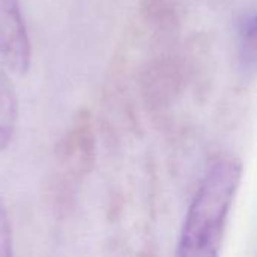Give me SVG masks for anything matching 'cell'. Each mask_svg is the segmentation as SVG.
Masks as SVG:
<instances>
[{"instance_id": "1", "label": "cell", "mask_w": 257, "mask_h": 257, "mask_svg": "<svg viewBox=\"0 0 257 257\" xmlns=\"http://www.w3.org/2000/svg\"><path fill=\"white\" fill-rule=\"evenodd\" d=\"M242 179V164L220 155L205 172L184 220L178 256H218L232 203Z\"/></svg>"}, {"instance_id": "2", "label": "cell", "mask_w": 257, "mask_h": 257, "mask_svg": "<svg viewBox=\"0 0 257 257\" xmlns=\"http://www.w3.org/2000/svg\"><path fill=\"white\" fill-rule=\"evenodd\" d=\"M57 161L75 181L89 175L95 164V133L92 114L81 108L77 111L57 143Z\"/></svg>"}, {"instance_id": "3", "label": "cell", "mask_w": 257, "mask_h": 257, "mask_svg": "<svg viewBox=\"0 0 257 257\" xmlns=\"http://www.w3.org/2000/svg\"><path fill=\"white\" fill-rule=\"evenodd\" d=\"M32 47L18 0H0V59L15 74L29 71Z\"/></svg>"}, {"instance_id": "4", "label": "cell", "mask_w": 257, "mask_h": 257, "mask_svg": "<svg viewBox=\"0 0 257 257\" xmlns=\"http://www.w3.org/2000/svg\"><path fill=\"white\" fill-rule=\"evenodd\" d=\"M18 122V98L8 72L0 65V151L12 142Z\"/></svg>"}, {"instance_id": "5", "label": "cell", "mask_w": 257, "mask_h": 257, "mask_svg": "<svg viewBox=\"0 0 257 257\" xmlns=\"http://www.w3.org/2000/svg\"><path fill=\"white\" fill-rule=\"evenodd\" d=\"M239 57L247 71H257V9L244 21L241 29Z\"/></svg>"}, {"instance_id": "6", "label": "cell", "mask_w": 257, "mask_h": 257, "mask_svg": "<svg viewBox=\"0 0 257 257\" xmlns=\"http://www.w3.org/2000/svg\"><path fill=\"white\" fill-rule=\"evenodd\" d=\"M11 254H12V227H11L8 211L0 197V257H9Z\"/></svg>"}]
</instances>
